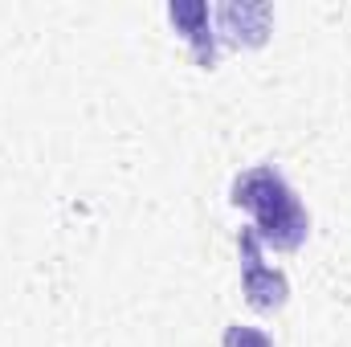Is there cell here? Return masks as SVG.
<instances>
[{
  "mask_svg": "<svg viewBox=\"0 0 351 347\" xmlns=\"http://www.w3.org/2000/svg\"><path fill=\"white\" fill-rule=\"evenodd\" d=\"M229 200L254 217V233L262 237L265 246L290 254V250H298L306 241L311 217H306L298 192L286 184V176L278 172L274 164H258V168L241 172L233 180Z\"/></svg>",
  "mask_w": 351,
  "mask_h": 347,
  "instance_id": "obj_1",
  "label": "cell"
},
{
  "mask_svg": "<svg viewBox=\"0 0 351 347\" xmlns=\"http://www.w3.org/2000/svg\"><path fill=\"white\" fill-rule=\"evenodd\" d=\"M237 250H241V290H245V302L254 311H282L286 298H290V282H286L282 270H274V265L262 261V237L254 229H241Z\"/></svg>",
  "mask_w": 351,
  "mask_h": 347,
  "instance_id": "obj_2",
  "label": "cell"
},
{
  "mask_svg": "<svg viewBox=\"0 0 351 347\" xmlns=\"http://www.w3.org/2000/svg\"><path fill=\"white\" fill-rule=\"evenodd\" d=\"M168 16H172L176 33H184V41L192 45V58H196V66H204V70H213L217 66V33H213V12H208V4H200V0H176L172 8H168Z\"/></svg>",
  "mask_w": 351,
  "mask_h": 347,
  "instance_id": "obj_3",
  "label": "cell"
},
{
  "mask_svg": "<svg viewBox=\"0 0 351 347\" xmlns=\"http://www.w3.org/2000/svg\"><path fill=\"white\" fill-rule=\"evenodd\" d=\"M269 4H221L217 8V25L229 41L237 45H262L265 33H269Z\"/></svg>",
  "mask_w": 351,
  "mask_h": 347,
  "instance_id": "obj_4",
  "label": "cell"
},
{
  "mask_svg": "<svg viewBox=\"0 0 351 347\" xmlns=\"http://www.w3.org/2000/svg\"><path fill=\"white\" fill-rule=\"evenodd\" d=\"M221 347H274V339H269L265 331H258V327H241V323H233V327H225Z\"/></svg>",
  "mask_w": 351,
  "mask_h": 347,
  "instance_id": "obj_5",
  "label": "cell"
}]
</instances>
